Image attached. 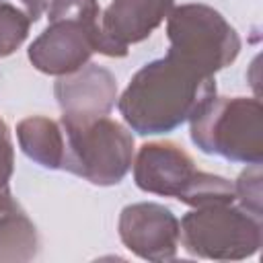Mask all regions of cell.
Here are the masks:
<instances>
[{
    "instance_id": "obj_1",
    "label": "cell",
    "mask_w": 263,
    "mask_h": 263,
    "mask_svg": "<svg viewBox=\"0 0 263 263\" xmlns=\"http://www.w3.org/2000/svg\"><path fill=\"white\" fill-rule=\"evenodd\" d=\"M216 95L214 76L201 74L175 55L142 66L117 99L119 113L140 136H158L177 129Z\"/></svg>"
},
{
    "instance_id": "obj_2",
    "label": "cell",
    "mask_w": 263,
    "mask_h": 263,
    "mask_svg": "<svg viewBox=\"0 0 263 263\" xmlns=\"http://www.w3.org/2000/svg\"><path fill=\"white\" fill-rule=\"evenodd\" d=\"M47 27L29 45V62L43 74L64 76L90 62L95 51L119 58L101 29L99 0H45Z\"/></svg>"
},
{
    "instance_id": "obj_3",
    "label": "cell",
    "mask_w": 263,
    "mask_h": 263,
    "mask_svg": "<svg viewBox=\"0 0 263 263\" xmlns=\"http://www.w3.org/2000/svg\"><path fill=\"white\" fill-rule=\"evenodd\" d=\"M132 164L134 181L146 193L175 197L189 208L236 201L234 183L199 171L193 158L173 142L144 144Z\"/></svg>"
},
{
    "instance_id": "obj_4",
    "label": "cell",
    "mask_w": 263,
    "mask_h": 263,
    "mask_svg": "<svg viewBox=\"0 0 263 263\" xmlns=\"http://www.w3.org/2000/svg\"><path fill=\"white\" fill-rule=\"evenodd\" d=\"M191 142L205 154L261 164L263 107L253 97H210L189 119Z\"/></svg>"
},
{
    "instance_id": "obj_5",
    "label": "cell",
    "mask_w": 263,
    "mask_h": 263,
    "mask_svg": "<svg viewBox=\"0 0 263 263\" xmlns=\"http://www.w3.org/2000/svg\"><path fill=\"white\" fill-rule=\"evenodd\" d=\"M64 132L62 168L99 187L123 181L134 162V136L107 115L60 121Z\"/></svg>"
},
{
    "instance_id": "obj_6",
    "label": "cell",
    "mask_w": 263,
    "mask_h": 263,
    "mask_svg": "<svg viewBox=\"0 0 263 263\" xmlns=\"http://www.w3.org/2000/svg\"><path fill=\"white\" fill-rule=\"evenodd\" d=\"M181 242L193 257L214 261H238L253 257L263 238L261 216L236 201L193 208L179 222Z\"/></svg>"
},
{
    "instance_id": "obj_7",
    "label": "cell",
    "mask_w": 263,
    "mask_h": 263,
    "mask_svg": "<svg viewBox=\"0 0 263 263\" xmlns=\"http://www.w3.org/2000/svg\"><path fill=\"white\" fill-rule=\"evenodd\" d=\"M168 55L214 76L230 66L240 51L236 29L208 4H181L166 16Z\"/></svg>"
},
{
    "instance_id": "obj_8",
    "label": "cell",
    "mask_w": 263,
    "mask_h": 263,
    "mask_svg": "<svg viewBox=\"0 0 263 263\" xmlns=\"http://www.w3.org/2000/svg\"><path fill=\"white\" fill-rule=\"evenodd\" d=\"M119 238L127 251L144 261H171L177 257L181 226L177 216L154 201L129 203L119 214Z\"/></svg>"
},
{
    "instance_id": "obj_9",
    "label": "cell",
    "mask_w": 263,
    "mask_h": 263,
    "mask_svg": "<svg viewBox=\"0 0 263 263\" xmlns=\"http://www.w3.org/2000/svg\"><path fill=\"white\" fill-rule=\"evenodd\" d=\"M53 95L62 109V117L70 119H92L109 115L119 99L113 72L90 62L76 72L58 76Z\"/></svg>"
},
{
    "instance_id": "obj_10",
    "label": "cell",
    "mask_w": 263,
    "mask_h": 263,
    "mask_svg": "<svg viewBox=\"0 0 263 263\" xmlns=\"http://www.w3.org/2000/svg\"><path fill=\"white\" fill-rule=\"evenodd\" d=\"M175 0H113L101 12V29L119 58L140 43L171 14Z\"/></svg>"
},
{
    "instance_id": "obj_11",
    "label": "cell",
    "mask_w": 263,
    "mask_h": 263,
    "mask_svg": "<svg viewBox=\"0 0 263 263\" xmlns=\"http://www.w3.org/2000/svg\"><path fill=\"white\" fill-rule=\"evenodd\" d=\"M16 138H18L21 150L33 162L49 171L62 168L66 144H64V132L60 123L43 115H33L18 121Z\"/></svg>"
},
{
    "instance_id": "obj_12",
    "label": "cell",
    "mask_w": 263,
    "mask_h": 263,
    "mask_svg": "<svg viewBox=\"0 0 263 263\" xmlns=\"http://www.w3.org/2000/svg\"><path fill=\"white\" fill-rule=\"evenodd\" d=\"M39 251L35 224L14 201L0 203V263L33 261Z\"/></svg>"
},
{
    "instance_id": "obj_13",
    "label": "cell",
    "mask_w": 263,
    "mask_h": 263,
    "mask_svg": "<svg viewBox=\"0 0 263 263\" xmlns=\"http://www.w3.org/2000/svg\"><path fill=\"white\" fill-rule=\"evenodd\" d=\"M45 10V0H0V58L14 53Z\"/></svg>"
},
{
    "instance_id": "obj_14",
    "label": "cell",
    "mask_w": 263,
    "mask_h": 263,
    "mask_svg": "<svg viewBox=\"0 0 263 263\" xmlns=\"http://www.w3.org/2000/svg\"><path fill=\"white\" fill-rule=\"evenodd\" d=\"M234 199L255 216L261 214V164H249L234 183Z\"/></svg>"
},
{
    "instance_id": "obj_15",
    "label": "cell",
    "mask_w": 263,
    "mask_h": 263,
    "mask_svg": "<svg viewBox=\"0 0 263 263\" xmlns=\"http://www.w3.org/2000/svg\"><path fill=\"white\" fill-rule=\"evenodd\" d=\"M14 171V148L8 125L0 119V199L10 197V179Z\"/></svg>"
}]
</instances>
